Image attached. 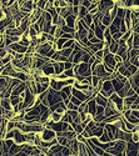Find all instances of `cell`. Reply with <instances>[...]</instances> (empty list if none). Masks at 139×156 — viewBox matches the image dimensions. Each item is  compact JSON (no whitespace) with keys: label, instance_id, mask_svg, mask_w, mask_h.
I'll list each match as a JSON object with an SVG mask.
<instances>
[{"label":"cell","instance_id":"ba28073f","mask_svg":"<svg viewBox=\"0 0 139 156\" xmlns=\"http://www.w3.org/2000/svg\"><path fill=\"white\" fill-rule=\"evenodd\" d=\"M134 39H133V49H139V34H134Z\"/></svg>","mask_w":139,"mask_h":156},{"label":"cell","instance_id":"3957f363","mask_svg":"<svg viewBox=\"0 0 139 156\" xmlns=\"http://www.w3.org/2000/svg\"><path fill=\"white\" fill-rule=\"evenodd\" d=\"M109 99L115 104V106H117V109L119 110V112H123V111H124V98L119 96L117 93H113V94L109 96Z\"/></svg>","mask_w":139,"mask_h":156},{"label":"cell","instance_id":"6da1fadb","mask_svg":"<svg viewBox=\"0 0 139 156\" xmlns=\"http://www.w3.org/2000/svg\"><path fill=\"white\" fill-rule=\"evenodd\" d=\"M125 150H127V141L123 140H117L115 145L108 149L107 152L108 154H113V155H125Z\"/></svg>","mask_w":139,"mask_h":156},{"label":"cell","instance_id":"9c48e42d","mask_svg":"<svg viewBox=\"0 0 139 156\" xmlns=\"http://www.w3.org/2000/svg\"><path fill=\"white\" fill-rule=\"evenodd\" d=\"M94 55H95V58H97V59H99V60H103V59H104V55H105V53H104V49L95 51Z\"/></svg>","mask_w":139,"mask_h":156},{"label":"cell","instance_id":"7a4b0ae2","mask_svg":"<svg viewBox=\"0 0 139 156\" xmlns=\"http://www.w3.org/2000/svg\"><path fill=\"white\" fill-rule=\"evenodd\" d=\"M114 6H115V2H113V0H99L98 2V9L103 14L110 11Z\"/></svg>","mask_w":139,"mask_h":156},{"label":"cell","instance_id":"277c9868","mask_svg":"<svg viewBox=\"0 0 139 156\" xmlns=\"http://www.w3.org/2000/svg\"><path fill=\"white\" fill-rule=\"evenodd\" d=\"M39 134L44 141H52V140L57 139V131H54L53 129H49V127H45Z\"/></svg>","mask_w":139,"mask_h":156},{"label":"cell","instance_id":"8992f818","mask_svg":"<svg viewBox=\"0 0 139 156\" xmlns=\"http://www.w3.org/2000/svg\"><path fill=\"white\" fill-rule=\"evenodd\" d=\"M95 101H97V104L98 105H100V106H107L108 105V101H109V99L108 98H105V96H103L100 93H98L97 95H95Z\"/></svg>","mask_w":139,"mask_h":156},{"label":"cell","instance_id":"5b68a950","mask_svg":"<svg viewBox=\"0 0 139 156\" xmlns=\"http://www.w3.org/2000/svg\"><path fill=\"white\" fill-rule=\"evenodd\" d=\"M86 102H88V112L92 114V115L94 116V115L97 114V109H98V104H97V101H95V98L88 100Z\"/></svg>","mask_w":139,"mask_h":156},{"label":"cell","instance_id":"52a82bcc","mask_svg":"<svg viewBox=\"0 0 139 156\" xmlns=\"http://www.w3.org/2000/svg\"><path fill=\"white\" fill-rule=\"evenodd\" d=\"M88 12H89L88 8H85V6L80 5V6H79V12H78V19H84Z\"/></svg>","mask_w":139,"mask_h":156}]
</instances>
